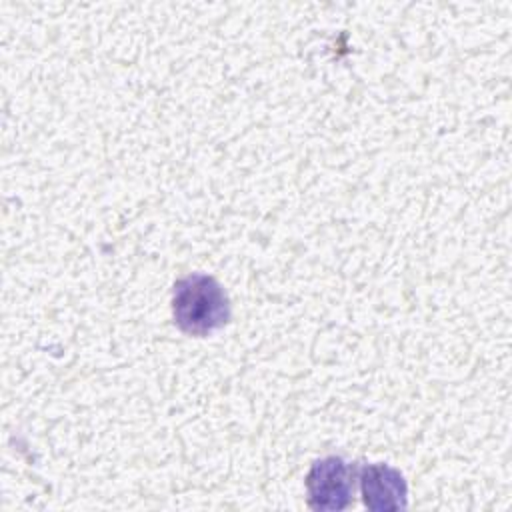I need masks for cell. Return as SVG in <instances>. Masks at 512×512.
Instances as JSON below:
<instances>
[{
    "label": "cell",
    "instance_id": "obj_1",
    "mask_svg": "<svg viewBox=\"0 0 512 512\" xmlns=\"http://www.w3.org/2000/svg\"><path fill=\"white\" fill-rule=\"evenodd\" d=\"M172 316L184 334L208 336L228 324L232 310L228 294L214 276L192 272L174 282Z\"/></svg>",
    "mask_w": 512,
    "mask_h": 512
},
{
    "label": "cell",
    "instance_id": "obj_3",
    "mask_svg": "<svg viewBox=\"0 0 512 512\" xmlns=\"http://www.w3.org/2000/svg\"><path fill=\"white\" fill-rule=\"evenodd\" d=\"M362 502L376 512L402 510L408 504V484L404 474L384 462L358 464V476Z\"/></svg>",
    "mask_w": 512,
    "mask_h": 512
},
{
    "label": "cell",
    "instance_id": "obj_2",
    "mask_svg": "<svg viewBox=\"0 0 512 512\" xmlns=\"http://www.w3.org/2000/svg\"><path fill=\"white\" fill-rule=\"evenodd\" d=\"M358 464L342 456H324L312 462L306 472V502L318 512H336L352 504Z\"/></svg>",
    "mask_w": 512,
    "mask_h": 512
}]
</instances>
